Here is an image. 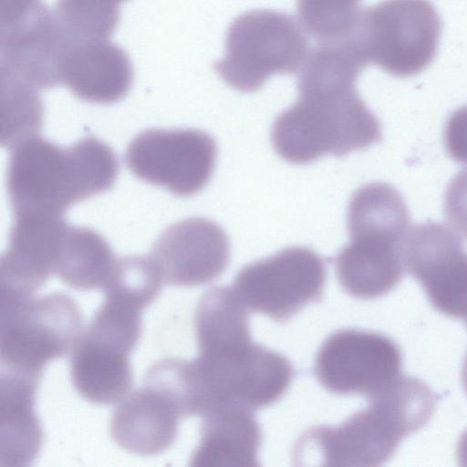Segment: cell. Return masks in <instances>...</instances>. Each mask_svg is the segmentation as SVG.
I'll return each mask as SVG.
<instances>
[{"label": "cell", "instance_id": "6da1fadb", "mask_svg": "<svg viewBox=\"0 0 467 467\" xmlns=\"http://www.w3.org/2000/svg\"><path fill=\"white\" fill-rule=\"evenodd\" d=\"M367 66L344 39L322 41L311 51L298 75L296 102L280 113L272 127L271 140L280 158L307 164L381 140V124L356 87Z\"/></svg>", "mask_w": 467, "mask_h": 467}, {"label": "cell", "instance_id": "7a4b0ae2", "mask_svg": "<svg viewBox=\"0 0 467 467\" xmlns=\"http://www.w3.org/2000/svg\"><path fill=\"white\" fill-rule=\"evenodd\" d=\"M198 357L192 360L201 416L225 405L267 407L288 389L294 376L283 355L253 342L249 318L234 292L206 291L195 311Z\"/></svg>", "mask_w": 467, "mask_h": 467}, {"label": "cell", "instance_id": "3957f363", "mask_svg": "<svg viewBox=\"0 0 467 467\" xmlns=\"http://www.w3.org/2000/svg\"><path fill=\"white\" fill-rule=\"evenodd\" d=\"M118 173L113 150L95 138L63 148L36 136L13 148L8 196L15 215H62L70 205L109 190Z\"/></svg>", "mask_w": 467, "mask_h": 467}, {"label": "cell", "instance_id": "277c9868", "mask_svg": "<svg viewBox=\"0 0 467 467\" xmlns=\"http://www.w3.org/2000/svg\"><path fill=\"white\" fill-rule=\"evenodd\" d=\"M435 400L420 379L399 376L370 404L337 427L318 426L296 442V459L316 451L327 466H379L431 418Z\"/></svg>", "mask_w": 467, "mask_h": 467}, {"label": "cell", "instance_id": "5b68a950", "mask_svg": "<svg viewBox=\"0 0 467 467\" xmlns=\"http://www.w3.org/2000/svg\"><path fill=\"white\" fill-rule=\"evenodd\" d=\"M347 224L349 242L335 257L341 287L360 299L388 294L405 271L400 244L410 214L402 195L386 182L360 186L349 200Z\"/></svg>", "mask_w": 467, "mask_h": 467}, {"label": "cell", "instance_id": "8992f818", "mask_svg": "<svg viewBox=\"0 0 467 467\" xmlns=\"http://www.w3.org/2000/svg\"><path fill=\"white\" fill-rule=\"evenodd\" d=\"M442 31L430 0H383L360 9L351 33L368 64L410 78L434 60Z\"/></svg>", "mask_w": 467, "mask_h": 467}, {"label": "cell", "instance_id": "52a82bcc", "mask_svg": "<svg viewBox=\"0 0 467 467\" xmlns=\"http://www.w3.org/2000/svg\"><path fill=\"white\" fill-rule=\"evenodd\" d=\"M82 324L78 304L64 293L0 302L1 370L39 380L47 362L72 350Z\"/></svg>", "mask_w": 467, "mask_h": 467}, {"label": "cell", "instance_id": "ba28073f", "mask_svg": "<svg viewBox=\"0 0 467 467\" xmlns=\"http://www.w3.org/2000/svg\"><path fill=\"white\" fill-rule=\"evenodd\" d=\"M307 51L306 37L291 16L256 9L232 22L224 56L214 64V69L231 88L254 92L274 75L297 71Z\"/></svg>", "mask_w": 467, "mask_h": 467}, {"label": "cell", "instance_id": "9c48e42d", "mask_svg": "<svg viewBox=\"0 0 467 467\" xmlns=\"http://www.w3.org/2000/svg\"><path fill=\"white\" fill-rule=\"evenodd\" d=\"M327 279L323 258L305 246H291L244 265L233 291L244 307L285 322L321 299Z\"/></svg>", "mask_w": 467, "mask_h": 467}, {"label": "cell", "instance_id": "30bf717a", "mask_svg": "<svg viewBox=\"0 0 467 467\" xmlns=\"http://www.w3.org/2000/svg\"><path fill=\"white\" fill-rule=\"evenodd\" d=\"M216 156V142L204 131L150 129L129 143L125 163L138 179L187 197L210 181Z\"/></svg>", "mask_w": 467, "mask_h": 467}, {"label": "cell", "instance_id": "8fae6325", "mask_svg": "<svg viewBox=\"0 0 467 467\" xmlns=\"http://www.w3.org/2000/svg\"><path fill=\"white\" fill-rule=\"evenodd\" d=\"M401 353L390 338L371 331L341 329L319 348L315 374L327 391L358 394L369 400L399 376Z\"/></svg>", "mask_w": 467, "mask_h": 467}, {"label": "cell", "instance_id": "7c38bea8", "mask_svg": "<svg viewBox=\"0 0 467 467\" xmlns=\"http://www.w3.org/2000/svg\"><path fill=\"white\" fill-rule=\"evenodd\" d=\"M404 270L417 279L433 307L467 317V253L451 228L430 222L409 227L400 244Z\"/></svg>", "mask_w": 467, "mask_h": 467}, {"label": "cell", "instance_id": "4fadbf2b", "mask_svg": "<svg viewBox=\"0 0 467 467\" xmlns=\"http://www.w3.org/2000/svg\"><path fill=\"white\" fill-rule=\"evenodd\" d=\"M74 40L55 11L40 0L20 16L0 23V70L38 90L60 86Z\"/></svg>", "mask_w": 467, "mask_h": 467}, {"label": "cell", "instance_id": "5bb4252c", "mask_svg": "<svg viewBox=\"0 0 467 467\" xmlns=\"http://www.w3.org/2000/svg\"><path fill=\"white\" fill-rule=\"evenodd\" d=\"M225 231L213 221L191 217L170 225L158 237L150 258L164 284L192 287L209 284L230 260Z\"/></svg>", "mask_w": 467, "mask_h": 467}, {"label": "cell", "instance_id": "9a60e30c", "mask_svg": "<svg viewBox=\"0 0 467 467\" xmlns=\"http://www.w3.org/2000/svg\"><path fill=\"white\" fill-rule=\"evenodd\" d=\"M68 223L62 215L16 214L0 259L1 302L34 296L55 271Z\"/></svg>", "mask_w": 467, "mask_h": 467}, {"label": "cell", "instance_id": "2e32d148", "mask_svg": "<svg viewBox=\"0 0 467 467\" xmlns=\"http://www.w3.org/2000/svg\"><path fill=\"white\" fill-rule=\"evenodd\" d=\"M133 80L127 53L107 39H75L64 60L62 84L79 99L109 104L124 98Z\"/></svg>", "mask_w": 467, "mask_h": 467}, {"label": "cell", "instance_id": "e0dca14e", "mask_svg": "<svg viewBox=\"0 0 467 467\" xmlns=\"http://www.w3.org/2000/svg\"><path fill=\"white\" fill-rule=\"evenodd\" d=\"M181 419L171 400L143 385L126 396L115 409L110 420V436L128 452L154 456L173 444Z\"/></svg>", "mask_w": 467, "mask_h": 467}, {"label": "cell", "instance_id": "ac0fdd59", "mask_svg": "<svg viewBox=\"0 0 467 467\" xmlns=\"http://www.w3.org/2000/svg\"><path fill=\"white\" fill-rule=\"evenodd\" d=\"M130 351L82 330L69 360L72 384L85 400L111 405L122 400L133 385Z\"/></svg>", "mask_w": 467, "mask_h": 467}, {"label": "cell", "instance_id": "d6986e66", "mask_svg": "<svg viewBox=\"0 0 467 467\" xmlns=\"http://www.w3.org/2000/svg\"><path fill=\"white\" fill-rule=\"evenodd\" d=\"M202 417L201 438L191 457L192 466H259L262 431L249 409L225 405Z\"/></svg>", "mask_w": 467, "mask_h": 467}, {"label": "cell", "instance_id": "ffe728a7", "mask_svg": "<svg viewBox=\"0 0 467 467\" xmlns=\"http://www.w3.org/2000/svg\"><path fill=\"white\" fill-rule=\"evenodd\" d=\"M38 379L1 370L0 467H24L37 456L43 431L34 410Z\"/></svg>", "mask_w": 467, "mask_h": 467}, {"label": "cell", "instance_id": "44dd1931", "mask_svg": "<svg viewBox=\"0 0 467 467\" xmlns=\"http://www.w3.org/2000/svg\"><path fill=\"white\" fill-rule=\"evenodd\" d=\"M116 259L109 243L99 233L68 225L59 244L54 274L76 290L102 288Z\"/></svg>", "mask_w": 467, "mask_h": 467}, {"label": "cell", "instance_id": "7402d4cb", "mask_svg": "<svg viewBox=\"0 0 467 467\" xmlns=\"http://www.w3.org/2000/svg\"><path fill=\"white\" fill-rule=\"evenodd\" d=\"M1 144L15 148L38 136L43 123V103L38 89L0 70Z\"/></svg>", "mask_w": 467, "mask_h": 467}, {"label": "cell", "instance_id": "603a6c76", "mask_svg": "<svg viewBox=\"0 0 467 467\" xmlns=\"http://www.w3.org/2000/svg\"><path fill=\"white\" fill-rule=\"evenodd\" d=\"M163 281L150 256L117 258L102 290L105 297L130 304L140 310L159 296Z\"/></svg>", "mask_w": 467, "mask_h": 467}, {"label": "cell", "instance_id": "cb8c5ba5", "mask_svg": "<svg viewBox=\"0 0 467 467\" xmlns=\"http://www.w3.org/2000/svg\"><path fill=\"white\" fill-rule=\"evenodd\" d=\"M127 0H57L55 13L75 39H107L119 21V5Z\"/></svg>", "mask_w": 467, "mask_h": 467}, {"label": "cell", "instance_id": "d4e9b609", "mask_svg": "<svg viewBox=\"0 0 467 467\" xmlns=\"http://www.w3.org/2000/svg\"><path fill=\"white\" fill-rule=\"evenodd\" d=\"M360 0H297V14L305 30L321 41L346 35L355 24Z\"/></svg>", "mask_w": 467, "mask_h": 467}, {"label": "cell", "instance_id": "484cf974", "mask_svg": "<svg viewBox=\"0 0 467 467\" xmlns=\"http://www.w3.org/2000/svg\"><path fill=\"white\" fill-rule=\"evenodd\" d=\"M443 214L449 227L467 239V169L457 173L448 184Z\"/></svg>", "mask_w": 467, "mask_h": 467}, {"label": "cell", "instance_id": "4316f807", "mask_svg": "<svg viewBox=\"0 0 467 467\" xmlns=\"http://www.w3.org/2000/svg\"><path fill=\"white\" fill-rule=\"evenodd\" d=\"M447 153L456 161L467 164V105L448 118L443 132Z\"/></svg>", "mask_w": 467, "mask_h": 467}, {"label": "cell", "instance_id": "83f0119b", "mask_svg": "<svg viewBox=\"0 0 467 467\" xmlns=\"http://www.w3.org/2000/svg\"><path fill=\"white\" fill-rule=\"evenodd\" d=\"M457 457L461 465L467 466V431L463 433L459 441Z\"/></svg>", "mask_w": 467, "mask_h": 467}, {"label": "cell", "instance_id": "f1b7e54d", "mask_svg": "<svg viewBox=\"0 0 467 467\" xmlns=\"http://www.w3.org/2000/svg\"><path fill=\"white\" fill-rule=\"evenodd\" d=\"M462 382H463L464 389L467 392V356L465 358V360L463 363V368H462Z\"/></svg>", "mask_w": 467, "mask_h": 467}, {"label": "cell", "instance_id": "f546056e", "mask_svg": "<svg viewBox=\"0 0 467 467\" xmlns=\"http://www.w3.org/2000/svg\"><path fill=\"white\" fill-rule=\"evenodd\" d=\"M465 322H466V325H467V317L464 318Z\"/></svg>", "mask_w": 467, "mask_h": 467}]
</instances>
